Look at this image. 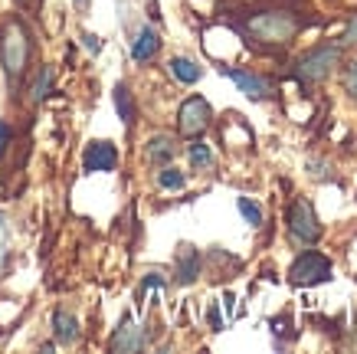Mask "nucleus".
I'll return each instance as SVG.
<instances>
[{"label":"nucleus","mask_w":357,"mask_h":354,"mask_svg":"<svg viewBox=\"0 0 357 354\" xmlns=\"http://www.w3.org/2000/svg\"><path fill=\"white\" fill-rule=\"evenodd\" d=\"M243 30L262 46H289L302 30V20L289 10H262L246 17Z\"/></svg>","instance_id":"1"},{"label":"nucleus","mask_w":357,"mask_h":354,"mask_svg":"<svg viewBox=\"0 0 357 354\" xmlns=\"http://www.w3.org/2000/svg\"><path fill=\"white\" fill-rule=\"evenodd\" d=\"M0 63H3V73L10 75V82H17L23 73H26V63H30V33L20 20H10L0 33Z\"/></svg>","instance_id":"2"},{"label":"nucleus","mask_w":357,"mask_h":354,"mask_svg":"<svg viewBox=\"0 0 357 354\" xmlns=\"http://www.w3.org/2000/svg\"><path fill=\"white\" fill-rule=\"evenodd\" d=\"M331 272H335V266H331L328 256H321V253H302L292 263V269H289V279H292V286H321V282L331 279Z\"/></svg>","instance_id":"3"},{"label":"nucleus","mask_w":357,"mask_h":354,"mask_svg":"<svg viewBox=\"0 0 357 354\" xmlns=\"http://www.w3.org/2000/svg\"><path fill=\"white\" fill-rule=\"evenodd\" d=\"M210 118H213L210 102L200 96H190L184 105H181V112H177V128H181L184 138H197V135H204V131L210 128Z\"/></svg>","instance_id":"4"},{"label":"nucleus","mask_w":357,"mask_h":354,"mask_svg":"<svg viewBox=\"0 0 357 354\" xmlns=\"http://www.w3.org/2000/svg\"><path fill=\"white\" fill-rule=\"evenodd\" d=\"M289 233L298 239V243H318L321 239V223L314 216V207L308 200H292L289 207Z\"/></svg>","instance_id":"5"},{"label":"nucleus","mask_w":357,"mask_h":354,"mask_svg":"<svg viewBox=\"0 0 357 354\" xmlns=\"http://www.w3.org/2000/svg\"><path fill=\"white\" fill-rule=\"evenodd\" d=\"M337 59H341V53H337L335 46H321V50H312L308 56H302V59L295 63V73H298V79H305V82H321L337 66Z\"/></svg>","instance_id":"6"},{"label":"nucleus","mask_w":357,"mask_h":354,"mask_svg":"<svg viewBox=\"0 0 357 354\" xmlns=\"http://www.w3.org/2000/svg\"><path fill=\"white\" fill-rule=\"evenodd\" d=\"M82 164H86L89 174L112 171V168L119 164V151H115V145H112V141H92V145L86 148V158H82Z\"/></svg>","instance_id":"7"},{"label":"nucleus","mask_w":357,"mask_h":354,"mask_svg":"<svg viewBox=\"0 0 357 354\" xmlns=\"http://www.w3.org/2000/svg\"><path fill=\"white\" fill-rule=\"evenodd\" d=\"M141 344H144V334H141V328L131 318H125L119 332L112 334V351H119V354H135V351H141Z\"/></svg>","instance_id":"8"},{"label":"nucleus","mask_w":357,"mask_h":354,"mask_svg":"<svg viewBox=\"0 0 357 354\" xmlns=\"http://www.w3.org/2000/svg\"><path fill=\"white\" fill-rule=\"evenodd\" d=\"M227 75L239 86V92H246L249 98H266L272 92L269 82L256 73H246V69H227Z\"/></svg>","instance_id":"9"},{"label":"nucleus","mask_w":357,"mask_h":354,"mask_svg":"<svg viewBox=\"0 0 357 354\" xmlns=\"http://www.w3.org/2000/svg\"><path fill=\"white\" fill-rule=\"evenodd\" d=\"M197 276H200V253L194 246H181V253H177V282L190 286Z\"/></svg>","instance_id":"10"},{"label":"nucleus","mask_w":357,"mask_h":354,"mask_svg":"<svg viewBox=\"0 0 357 354\" xmlns=\"http://www.w3.org/2000/svg\"><path fill=\"white\" fill-rule=\"evenodd\" d=\"M158 46H161L158 33H154L151 27H144V30L138 33V40L131 43V56H135V63H148V59L158 53Z\"/></svg>","instance_id":"11"},{"label":"nucleus","mask_w":357,"mask_h":354,"mask_svg":"<svg viewBox=\"0 0 357 354\" xmlns=\"http://www.w3.org/2000/svg\"><path fill=\"white\" fill-rule=\"evenodd\" d=\"M53 334H56V341L73 344L79 338V322L69 315V311H56L53 315Z\"/></svg>","instance_id":"12"},{"label":"nucleus","mask_w":357,"mask_h":354,"mask_svg":"<svg viewBox=\"0 0 357 354\" xmlns=\"http://www.w3.org/2000/svg\"><path fill=\"white\" fill-rule=\"evenodd\" d=\"M174 158V138L171 135H154L148 141V161L151 164H167Z\"/></svg>","instance_id":"13"},{"label":"nucleus","mask_w":357,"mask_h":354,"mask_svg":"<svg viewBox=\"0 0 357 354\" xmlns=\"http://www.w3.org/2000/svg\"><path fill=\"white\" fill-rule=\"evenodd\" d=\"M115 108L125 125H135V98H131L128 86H115Z\"/></svg>","instance_id":"14"},{"label":"nucleus","mask_w":357,"mask_h":354,"mask_svg":"<svg viewBox=\"0 0 357 354\" xmlns=\"http://www.w3.org/2000/svg\"><path fill=\"white\" fill-rule=\"evenodd\" d=\"M171 73L181 79V82H197L200 79V66L194 63V59H184V56H177V59H171Z\"/></svg>","instance_id":"15"},{"label":"nucleus","mask_w":357,"mask_h":354,"mask_svg":"<svg viewBox=\"0 0 357 354\" xmlns=\"http://www.w3.org/2000/svg\"><path fill=\"white\" fill-rule=\"evenodd\" d=\"M50 86H53V69L43 66V69H40V79L33 82V102H40V98L50 96Z\"/></svg>","instance_id":"16"},{"label":"nucleus","mask_w":357,"mask_h":354,"mask_svg":"<svg viewBox=\"0 0 357 354\" xmlns=\"http://www.w3.org/2000/svg\"><path fill=\"white\" fill-rule=\"evenodd\" d=\"M190 164H194V168H210V164H213L210 148H206V145H200V141H197V145H190Z\"/></svg>","instance_id":"17"},{"label":"nucleus","mask_w":357,"mask_h":354,"mask_svg":"<svg viewBox=\"0 0 357 354\" xmlns=\"http://www.w3.org/2000/svg\"><path fill=\"white\" fill-rule=\"evenodd\" d=\"M239 214L249 220V226H259L262 223V210H259V204H252V200H246V197H239Z\"/></svg>","instance_id":"18"},{"label":"nucleus","mask_w":357,"mask_h":354,"mask_svg":"<svg viewBox=\"0 0 357 354\" xmlns=\"http://www.w3.org/2000/svg\"><path fill=\"white\" fill-rule=\"evenodd\" d=\"M158 181H161V187H167V191H177V187H184V174L174 171V168H164V171L158 174Z\"/></svg>","instance_id":"19"},{"label":"nucleus","mask_w":357,"mask_h":354,"mask_svg":"<svg viewBox=\"0 0 357 354\" xmlns=\"http://www.w3.org/2000/svg\"><path fill=\"white\" fill-rule=\"evenodd\" d=\"M7 145H10V128L0 121V158H3V151H7Z\"/></svg>","instance_id":"20"},{"label":"nucleus","mask_w":357,"mask_h":354,"mask_svg":"<svg viewBox=\"0 0 357 354\" xmlns=\"http://www.w3.org/2000/svg\"><path fill=\"white\" fill-rule=\"evenodd\" d=\"M347 89H351V96L357 98V63L351 66V73H347Z\"/></svg>","instance_id":"21"},{"label":"nucleus","mask_w":357,"mask_h":354,"mask_svg":"<svg viewBox=\"0 0 357 354\" xmlns=\"http://www.w3.org/2000/svg\"><path fill=\"white\" fill-rule=\"evenodd\" d=\"M82 43H86L89 53H98V36H92V33H82Z\"/></svg>","instance_id":"22"},{"label":"nucleus","mask_w":357,"mask_h":354,"mask_svg":"<svg viewBox=\"0 0 357 354\" xmlns=\"http://www.w3.org/2000/svg\"><path fill=\"white\" fill-rule=\"evenodd\" d=\"M144 289H164V279L158 276V272H151V276L144 279Z\"/></svg>","instance_id":"23"},{"label":"nucleus","mask_w":357,"mask_h":354,"mask_svg":"<svg viewBox=\"0 0 357 354\" xmlns=\"http://www.w3.org/2000/svg\"><path fill=\"white\" fill-rule=\"evenodd\" d=\"M206 318H210V328H213V332H220V328H223V322H220V309H210V315H206Z\"/></svg>","instance_id":"24"},{"label":"nucleus","mask_w":357,"mask_h":354,"mask_svg":"<svg viewBox=\"0 0 357 354\" xmlns=\"http://www.w3.org/2000/svg\"><path fill=\"white\" fill-rule=\"evenodd\" d=\"M73 3H76L79 10H89V0H73Z\"/></svg>","instance_id":"25"},{"label":"nucleus","mask_w":357,"mask_h":354,"mask_svg":"<svg viewBox=\"0 0 357 354\" xmlns=\"http://www.w3.org/2000/svg\"><path fill=\"white\" fill-rule=\"evenodd\" d=\"M20 7H36V0H17Z\"/></svg>","instance_id":"26"}]
</instances>
